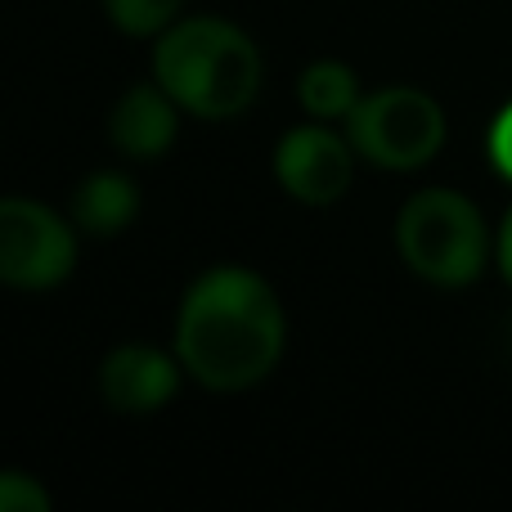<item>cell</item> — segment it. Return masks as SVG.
<instances>
[{
    "label": "cell",
    "instance_id": "obj_12",
    "mask_svg": "<svg viewBox=\"0 0 512 512\" xmlns=\"http://www.w3.org/2000/svg\"><path fill=\"white\" fill-rule=\"evenodd\" d=\"M0 512H50V490L27 472H0Z\"/></svg>",
    "mask_w": 512,
    "mask_h": 512
},
{
    "label": "cell",
    "instance_id": "obj_2",
    "mask_svg": "<svg viewBox=\"0 0 512 512\" xmlns=\"http://www.w3.org/2000/svg\"><path fill=\"white\" fill-rule=\"evenodd\" d=\"M153 77L185 113L225 122L239 117L261 90V54L252 36L225 18H185L162 32Z\"/></svg>",
    "mask_w": 512,
    "mask_h": 512
},
{
    "label": "cell",
    "instance_id": "obj_1",
    "mask_svg": "<svg viewBox=\"0 0 512 512\" xmlns=\"http://www.w3.org/2000/svg\"><path fill=\"white\" fill-rule=\"evenodd\" d=\"M283 306L261 274L243 265L207 270L180 301L176 355L194 382L243 391L270 378L283 355Z\"/></svg>",
    "mask_w": 512,
    "mask_h": 512
},
{
    "label": "cell",
    "instance_id": "obj_8",
    "mask_svg": "<svg viewBox=\"0 0 512 512\" xmlns=\"http://www.w3.org/2000/svg\"><path fill=\"white\" fill-rule=\"evenodd\" d=\"M176 113H180V104L158 86V81H153V86H131L122 99H117L108 135H113V144L126 153V158L153 162L171 149V140H176Z\"/></svg>",
    "mask_w": 512,
    "mask_h": 512
},
{
    "label": "cell",
    "instance_id": "obj_6",
    "mask_svg": "<svg viewBox=\"0 0 512 512\" xmlns=\"http://www.w3.org/2000/svg\"><path fill=\"white\" fill-rule=\"evenodd\" d=\"M274 176L297 203L328 207L351 189L355 176V144L328 131L324 122L292 126L274 149Z\"/></svg>",
    "mask_w": 512,
    "mask_h": 512
},
{
    "label": "cell",
    "instance_id": "obj_13",
    "mask_svg": "<svg viewBox=\"0 0 512 512\" xmlns=\"http://www.w3.org/2000/svg\"><path fill=\"white\" fill-rule=\"evenodd\" d=\"M490 162L512 180V104L495 117V126H490Z\"/></svg>",
    "mask_w": 512,
    "mask_h": 512
},
{
    "label": "cell",
    "instance_id": "obj_14",
    "mask_svg": "<svg viewBox=\"0 0 512 512\" xmlns=\"http://www.w3.org/2000/svg\"><path fill=\"white\" fill-rule=\"evenodd\" d=\"M499 270H504V279L512 283V207L504 216V230H499Z\"/></svg>",
    "mask_w": 512,
    "mask_h": 512
},
{
    "label": "cell",
    "instance_id": "obj_7",
    "mask_svg": "<svg viewBox=\"0 0 512 512\" xmlns=\"http://www.w3.org/2000/svg\"><path fill=\"white\" fill-rule=\"evenodd\" d=\"M180 355L171 360L158 346H117L104 364H99V391L117 414H158L180 387Z\"/></svg>",
    "mask_w": 512,
    "mask_h": 512
},
{
    "label": "cell",
    "instance_id": "obj_10",
    "mask_svg": "<svg viewBox=\"0 0 512 512\" xmlns=\"http://www.w3.org/2000/svg\"><path fill=\"white\" fill-rule=\"evenodd\" d=\"M297 99L315 122H333V117H351L355 104H360V77H355L346 63H310L297 81Z\"/></svg>",
    "mask_w": 512,
    "mask_h": 512
},
{
    "label": "cell",
    "instance_id": "obj_3",
    "mask_svg": "<svg viewBox=\"0 0 512 512\" xmlns=\"http://www.w3.org/2000/svg\"><path fill=\"white\" fill-rule=\"evenodd\" d=\"M396 248L405 265L427 283L463 288L490 261V230L477 203L454 189H423L400 207Z\"/></svg>",
    "mask_w": 512,
    "mask_h": 512
},
{
    "label": "cell",
    "instance_id": "obj_11",
    "mask_svg": "<svg viewBox=\"0 0 512 512\" xmlns=\"http://www.w3.org/2000/svg\"><path fill=\"white\" fill-rule=\"evenodd\" d=\"M180 5H185V0H104L108 18H113L122 32H131V36L167 32V27L176 23Z\"/></svg>",
    "mask_w": 512,
    "mask_h": 512
},
{
    "label": "cell",
    "instance_id": "obj_4",
    "mask_svg": "<svg viewBox=\"0 0 512 512\" xmlns=\"http://www.w3.org/2000/svg\"><path fill=\"white\" fill-rule=\"evenodd\" d=\"M346 126H351L355 153L387 171L427 167L445 144L441 104L414 86H387L364 95L346 117Z\"/></svg>",
    "mask_w": 512,
    "mask_h": 512
},
{
    "label": "cell",
    "instance_id": "obj_9",
    "mask_svg": "<svg viewBox=\"0 0 512 512\" xmlns=\"http://www.w3.org/2000/svg\"><path fill=\"white\" fill-rule=\"evenodd\" d=\"M135 212H140V194H135V185L126 176H117V171H95V176H86L77 185V194H72V225L95 234V239L122 234L126 225L135 221Z\"/></svg>",
    "mask_w": 512,
    "mask_h": 512
},
{
    "label": "cell",
    "instance_id": "obj_5",
    "mask_svg": "<svg viewBox=\"0 0 512 512\" xmlns=\"http://www.w3.org/2000/svg\"><path fill=\"white\" fill-rule=\"evenodd\" d=\"M77 265V234L59 212L27 198H0V283L41 292Z\"/></svg>",
    "mask_w": 512,
    "mask_h": 512
},
{
    "label": "cell",
    "instance_id": "obj_15",
    "mask_svg": "<svg viewBox=\"0 0 512 512\" xmlns=\"http://www.w3.org/2000/svg\"><path fill=\"white\" fill-rule=\"evenodd\" d=\"M508 346H512V328H508Z\"/></svg>",
    "mask_w": 512,
    "mask_h": 512
}]
</instances>
